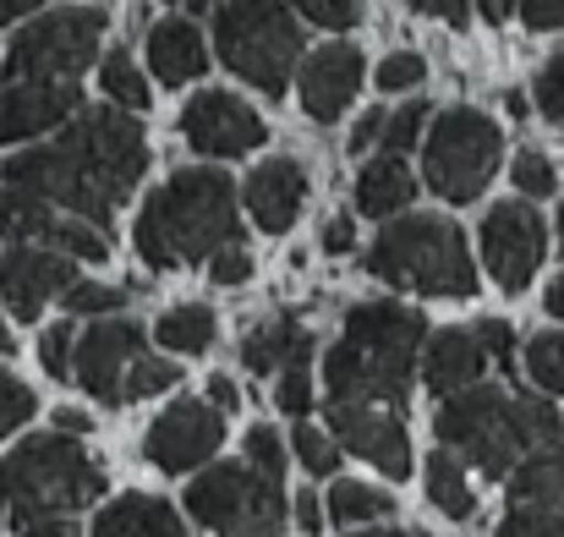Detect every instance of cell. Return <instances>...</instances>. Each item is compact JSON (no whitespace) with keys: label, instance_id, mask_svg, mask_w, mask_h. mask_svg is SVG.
Segmentation results:
<instances>
[{"label":"cell","instance_id":"6da1fadb","mask_svg":"<svg viewBox=\"0 0 564 537\" xmlns=\"http://www.w3.org/2000/svg\"><path fill=\"white\" fill-rule=\"evenodd\" d=\"M143 171H149L143 127L127 110H83L55 143L11 154L0 165V181L105 230L143 181Z\"/></svg>","mask_w":564,"mask_h":537},{"label":"cell","instance_id":"7a4b0ae2","mask_svg":"<svg viewBox=\"0 0 564 537\" xmlns=\"http://www.w3.org/2000/svg\"><path fill=\"white\" fill-rule=\"evenodd\" d=\"M422 346H427V324L416 308L400 302H357L346 313L340 341L324 357V389L329 400L346 406H400L411 395V378L422 367Z\"/></svg>","mask_w":564,"mask_h":537},{"label":"cell","instance_id":"3957f363","mask_svg":"<svg viewBox=\"0 0 564 537\" xmlns=\"http://www.w3.org/2000/svg\"><path fill=\"white\" fill-rule=\"evenodd\" d=\"M433 433L444 450L471 461L482 477H516V466L549 444L564 439V411L538 395H510V389H460L438 406Z\"/></svg>","mask_w":564,"mask_h":537},{"label":"cell","instance_id":"277c9868","mask_svg":"<svg viewBox=\"0 0 564 537\" xmlns=\"http://www.w3.org/2000/svg\"><path fill=\"white\" fill-rule=\"evenodd\" d=\"M138 258L149 269H187L208 264L214 253L241 241L236 225V181L225 171H176L165 186L149 192V203L138 208Z\"/></svg>","mask_w":564,"mask_h":537},{"label":"cell","instance_id":"5b68a950","mask_svg":"<svg viewBox=\"0 0 564 537\" xmlns=\"http://www.w3.org/2000/svg\"><path fill=\"white\" fill-rule=\"evenodd\" d=\"M105 494V466L72 433H33L0 466V527H39L88 511Z\"/></svg>","mask_w":564,"mask_h":537},{"label":"cell","instance_id":"8992f818","mask_svg":"<svg viewBox=\"0 0 564 537\" xmlns=\"http://www.w3.org/2000/svg\"><path fill=\"white\" fill-rule=\"evenodd\" d=\"M368 275L383 286L416 291V297H471L477 264L466 253V236L444 214H400L378 230L368 253Z\"/></svg>","mask_w":564,"mask_h":537},{"label":"cell","instance_id":"52a82bcc","mask_svg":"<svg viewBox=\"0 0 564 537\" xmlns=\"http://www.w3.org/2000/svg\"><path fill=\"white\" fill-rule=\"evenodd\" d=\"M214 44L219 61L269 99H280L291 88V72L302 66V28L285 0H219Z\"/></svg>","mask_w":564,"mask_h":537},{"label":"cell","instance_id":"ba28073f","mask_svg":"<svg viewBox=\"0 0 564 537\" xmlns=\"http://www.w3.org/2000/svg\"><path fill=\"white\" fill-rule=\"evenodd\" d=\"M499 160H505V132H499L494 116H482L471 105L433 116V127L422 138V181L449 203L482 197V186L494 181Z\"/></svg>","mask_w":564,"mask_h":537},{"label":"cell","instance_id":"9c48e42d","mask_svg":"<svg viewBox=\"0 0 564 537\" xmlns=\"http://www.w3.org/2000/svg\"><path fill=\"white\" fill-rule=\"evenodd\" d=\"M105 39V11L99 6H72V11H50L39 22H28L6 61H0V83H72L77 72L94 66V50Z\"/></svg>","mask_w":564,"mask_h":537},{"label":"cell","instance_id":"30bf717a","mask_svg":"<svg viewBox=\"0 0 564 537\" xmlns=\"http://www.w3.org/2000/svg\"><path fill=\"white\" fill-rule=\"evenodd\" d=\"M187 516L219 537H280L285 533V488L252 472L247 461L236 466H208L187 488Z\"/></svg>","mask_w":564,"mask_h":537},{"label":"cell","instance_id":"8fae6325","mask_svg":"<svg viewBox=\"0 0 564 537\" xmlns=\"http://www.w3.org/2000/svg\"><path fill=\"white\" fill-rule=\"evenodd\" d=\"M543 253H549V225H543V214L527 197H510V203L488 208V219H482V258H488V275L505 291H527L538 264H543Z\"/></svg>","mask_w":564,"mask_h":537},{"label":"cell","instance_id":"7c38bea8","mask_svg":"<svg viewBox=\"0 0 564 537\" xmlns=\"http://www.w3.org/2000/svg\"><path fill=\"white\" fill-rule=\"evenodd\" d=\"M143 357V330L132 319H99L77 335V357L72 378L99 400V406H121L127 400V373Z\"/></svg>","mask_w":564,"mask_h":537},{"label":"cell","instance_id":"4fadbf2b","mask_svg":"<svg viewBox=\"0 0 564 537\" xmlns=\"http://www.w3.org/2000/svg\"><path fill=\"white\" fill-rule=\"evenodd\" d=\"M182 132H187L192 149L208 154V160L252 154V149L269 138L263 116H258L247 99L225 94V88H203L197 99H187V110H182Z\"/></svg>","mask_w":564,"mask_h":537},{"label":"cell","instance_id":"5bb4252c","mask_svg":"<svg viewBox=\"0 0 564 537\" xmlns=\"http://www.w3.org/2000/svg\"><path fill=\"white\" fill-rule=\"evenodd\" d=\"M329 433L340 450L362 455L368 466H378L383 477L405 483L411 472V439H405V411H389V406H346V400H329Z\"/></svg>","mask_w":564,"mask_h":537},{"label":"cell","instance_id":"9a60e30c","mask_svg":"<svg viewBox=\"0 0 564 537\" xmlns=\"http://www.w3.org/2000/svg\"><path fill=\"white\" fill-rule=\"evenodd\" d=\"M219 444H225V411L208 406V400H182V406H171V411L149 428L143 455H149L160 472L182 477V472H197L203 461H214Z\"/></svg>","mask_w":564,"mask_h":537},{"label":"cell","instance_id":"2e32d148","mask_svg":"<svg viewBox=\"0 0 564 537\" xmlns=\"http://www.w3.org/2000/svg\"><path fill=\"white\" fill-rule=\"evenodd\" d=\"M77 264L55 247H6L0 253V302L11 319H39L50 297H66L77 286Z\"/></svg>","mask_w":564,"mask_h":537},{"label":"cell","instance_id":"e0dca14e","mask_svg":"<svg viewBox=\"0 0 564 537\" xmlns=\"http://www.w3.org/2000/svg\"><path fill=\"white\" fill-rule=\"evenodd\" d=\"M83 110L77 83H6L0 88V143H28Z\"/></svg>","mask_w":564,"mask_h":537},{"label":"cell","instance_id":"ac0fdd59","mask_svg":"<svg viewBox=\"0 0 564 537\" xmlns=\"http://www.w3.org/2000/svg\"><path fill=\"white\" fill-rule=\"evenodd\" d=\"M362 88V50L357 44H324L302 61V110L329 127L346 116V105Z\"/></svg>","mask_w":564,"mask_h":537},{"label":"cell","instance_id":"d6986e66","mask_svg":"<svg viewBox=\"0 0 564 537\" xmlns=\"http://www.w3.org/2000/svg\"><path fill=\"white\" fill-rule=\"evenodd\" d=\"M241 197H247V214L258 219V230H291L307 203V171L296 160H263L241 181Z\"/></svg>","mask_w":564,"mask_h":537},{"label":"cell","instance_id":"ffe728a7","mask_svg":"<svg viewBox=\"0 0 564 537\" xmlns=\"http://www.w3.org/2000/svg\"><path fill=\"white\" fill-rule=\"evenodd\" d=\"M482 367H488V352H482L477 330H438L422 346V378L438 400H449L460 389H477Z\"/></svg>","mask_w":564,"mask_h":537},{"label":"cell","instance_id":"44dd1931","mask_svg":"<svg viewBox=\"0 0 564 537\" xmlns=\"http://www.w3.org/2000/svg\"><path fill=\"white\" fill-rule=\"evenodd\" d=\"M149 66H154V77L171 83V88L197 83V77L208 72V44H203V33L192 28L187 17H165V22H154V33H149Z\"/></svg>","mask_w":564,"mask_h":537},{"label":"cell","instance_id":"7402d4cb","mask_svg":"<svg viewBox=\"0 0 564 537\" xmlns=\"http://www.w3.org/2000/svg\"><path fill=\"white\" fill-rule=\"evenodd\" d=\"M88 537H187V533H182V516L165 500H154V494H121V500H110L94 516V533Z\"/></svg>","mask_w":564,"mask_h":537},{"label":"cell","instance_id":"603a6c76","mask_svg":"<svg viewBox=\"0 0 564 537\" xmlns=\"http://www.w3.org/2000/svg\"><path fill=\"white\" fill-rule=\"evenodd\" d=\"M241 362H247L252 373L307 367V362H313V335H307V324H296V319H269V324H258V330L241 341Z\"/></svg>","mask_w":564,"mask_h":537},{"label":"cell","instance_id":"cb8c5ba5","mask_svg":"<svg viewBox=\"0 0 564 537\" xmlns=\"http://www.w3.org/2000/svg\"><path fill=\"white\" fill-rule=\"evenodd\" d=\"M411 197H416V176H411V165L400 154H378L373 165H362V176H357V208L368 219H400Z\"/></svg>","mask_w":564,"mask_h":537},{"label":"cell","instance_id":"d4e9b609","mask_svg":"<svg viewBox=\"0 0 564 537\" xmlns=\"http://www.w3.org/2000/svg\"><path fill=\"white\" fill-rule=\"evenodd\" d=\"M510 500L532 505V511H560L564 516V444H549L538 455H527L510 477Z\"/></svg>","mask_w":564,"mask_h":537},{"label":"cell","instance_id":"484cf974","mask_svg":"<svg viewBox=\"0 0 564 537\" xmlns=\"http://www.w3.org/2000/svg\"><path fill=\"white\" fill-rule=\"evenodd\" d=\"M427 505L433 511H444L449 522H471L477 516V494H471V483H466V466H460V455L455 450H433L427 455Z\"/></svg>","mask_w":564,"mask_h":537},{"label":"cell","instance_id":"4316f807","mask_svg":"<svg viewBox=\"0 0 564 537\" xmlns=\"http://www.w3.org/2000/svg\"><path fill=\"white\" fill-rule=\"evenodd\" d=\"M61 208H50L44 197L22 192V186H0V236L11 247H28V241H44L55 230Z\"/></svg>","mask_w":564,"mask_h":537},{"label":"cell","instance_id":"83f0119b","mask_svg":"<svg viewBox=\"0 0 564 537\" xmlns=\"http://www.w3.org/2000/svg\"><path fill=\"white\" fill-rule=\"evenodd\" d=\"M214 335H219V324H214V308H203V302H182V308H171L160 319V346L165 352H182V357L208 352Z\"/></svg>","mask_w":564,"mask_h":537},{"label":"cell","instance_id":"f1b7e54d","mask_svg":"<svg viewBox=\"0 0 564 537\" xmlns=\"http://www.w3.org/2000/svg\"><path fill=\"white\" fill-rule=\"evenodd\" d=\"M394 516V494H383L373 483H335L329 488V522L335 527H368Z\"/></svg>","mask_w":564,"mask_h":537},{"label":"cell","instance_id":"f546056e","mask_svg":"<svg viewBox=\"0 0 564 537\" xmlns=\"http://www.w3.org/2000/svg\"><path fill=\"white\" fill-rule=\"evenodd\" d=\"M99 83H105V94L116 99V110H127V116H143V110H149V83H143V72H138V61H132L127 50H110V55H105Z\"/></svg>","mask_w":564,"mask_h":537},{"label":"cell","instance_id":"4dcf8cb0","mask_svg":"<svg viewBox=\"0 0 564 537\" xmlns=\"http://www.w3.org/2000/svg\"><path fill=\"white\" fill-rule=\"evenodd\" d=\"M44 247L66 253L72 264H105V258H110L105 230H99V225H88V219H72V214H61V219H55V230L44 236Z\"/></svg>","mask_w":564,"mask_h":537},{"label":"cell","instance_id":"1f68e13d","mask_svg":"<svg viewBox=\"0 0 564 537\" xmlns=\"http://www.w3.org/2000/svg\"><path fill=\"white\" fill-rule=\"evenodd\" d=\"M527 373H532L538 389L564 400V330H543V335L527 341Z\"/></svg>","mask_w":564,"mask_h":537},{"label":"cell","instance_id":"d6a6232c","mask_svg":"<svg viewBox=\"0 0 564 537\" xmlns=\"http://www.w3.org/2000/svg\"><path fill=\"white\" fill-rule=\"evenodd\" d=\"M291 450H296V461L313 472V477H335L340 472V444H335V433H324V428H313V422H296V433H291Z\"/></svg>","mask_w":564,"mask_h":537},{"label":"cell","instance_id":"836d02e7","mask_svg":"<svg viewBox=\"0 0 564 537\" xmlns=\"http://www.w3.org/2000/svg\"><path fill=\"white\" fill-rule=\"evenodd\" d=\"M61 302H66L72 319H110V313L127 308V291L121 286H99V280H77Z\"/></svg>","mask_w":564,"mask_h":537},{"label":"cell","instance_id":"e575fe53","mask_svg":"<svg viewBox=\"0 0 564 537\" xmlns=\"http://www.w3.org/2000/svg\"><path fill=\"white\" fill-rule=\"evenodd\" d=\"M422 127H427V105H422V99H411V105H400V110L383 121V138H378V149L405 160V149H416V143H422Z\"/></svg>","mask_w":564,"mask_h":537},{"label":"cell","instance_id":"d590c367","mask_svg":"<svg viewBox=\"0 0 564 537\" xmlns=\"http://www.w3.org/2000/svg\"><path fill=\"white\" fill-rule=\"evenodd\" d=\"M176 378H182V362H171V357H138V362H132V373H127V400L165 395Z\"/></svg>","mask_w":564,"mask_h":537},{"label":"cell","instance_id":"8d00e7d4","mask_svg":"<svg viewBox=\"0 0 564 537\" xmlns=\"http://www.w3.org/2000/svg\"><path fill=\"white\" fill-rule=\"evenodd\" d=\"M247 466L263 472L269 483H285V444H280V433L269 422L247 428Z\"/></svg>","mask_w":564,"mask_h":537},{"label":"cell","instance_id":"74e56055","mask_svg":"<svg viewBox=\"0 0 564 537\" xmlns=\"http://www.w3.org/2000/svg\"><path fill=\"white\" fill-rule=\"evenodd\" d=\"M72 357H77V324L61 319L39 335V362H44L50 378H72Z\"/></svg>","mask_w":564,"mask_h":537},{"label":"cell","instance_id":"f35d334b","mask_svg":"<svg viewBox=\"0 0 564 537\" xmlns=\"http://www.w3.org/2000/svg\"><path fill=\"white\" fill-rule=\"evenodd\" d=\"M510 181L521 186V197H554V186H560V176H554V160H549V154H538V149H521V154H516Z\"/></svg>","mask_w":564,"mask_h":537},{"label":"cell","instance_id":"ab89813d","mask_svg":"<svg viewBox=\"0 0 564 537\" xmlns=\"http://www.w3.org/2000/svg\"><path fill=\"white\" fill-rule=\"evenodd\" d=\"M291 11H302L307 22H318V28H329V33H346V28H357L362 22V0H285Z\"/></svg>","mask_w":564,"mask_h":537},{"label":"cell","instance_id":"60d3db41","mask_svg":"<svg viewBox=\"0 0 564 537\" xmlns=\"http://www.w3.org/2000/svg\"><path fill=\"white\" fill-rule=\"evenodd\" d=\"M422 77H427V61H422L416 50H394V55H383V66H378V88H383V94L422 88Z\"/></svg>","mask_w":564,"mask_h":537},{"label":"cell","instance_id":"b9f144b4","mask_svg":"<svg viewBox=\"0 0 564 537\" xmlns=\"http://www.w3.org/2000/svg\"><path fill=\"white\" fill-rule=\"evenodd\" d=\"M494 537H564V516L560 511H532V505H516L505 522H499V533Z\"/></svg>","mask_w":564,"mask_h":537},{"label":"cell","instance_id":"7bdbcfd3","mask_svg":"<svg viewBox=\"0 0 564 537\" xmlns=\"http://www.w3.org/2000/svg\"><path fill=\"white\" fill-rule=\"evenodd\" d=\"M28 417H33V389L0 367V439H6L11 428H22Z\"/></svg>","mask_w":564,"mask_h":537},{"label":"cell","instance_id":"ee69618b","mask_svg":"<svg viewBox=\"0 0 564 537\" xmlns=\"http://www.w3.org/2000/svg\"><path fill=\"white\" fill-rule=\"evenodd\" d=\"M274 400H280V411H291V417H307V406H313V373H307V367H291V373H280V384H274Z\"/></svg>","mask_w":564,"mask_h":537},{"label":"cell","instance_id":"f6af8a7d","mask_svg":"<svg viewBox=\"0 0 564 537\" xmlns=\"http://www.w3.org/2000/svg\"><path fill=\"white\" fill-rule=\"evenodd\" d=\"M538 110L549 121H564V55H554L543 72H538Z\"/></svg>","mask_w":564,"mask_h":537},{"label":"cell","instance_id":"bcb514c9","mask_svg":"<svg viewBox=\"0 0 564 537\" xmlns=\"http://www.w3.org/2000/svg\"><path fill=\"white\" fill-rule=\"evenodd\" d=\"M208 275H214L219 286H247V280H252V253L236 241V247H225V253L208 258Z\"/></svg>","mask_w":564,"mask_h":537},{"label":"cell","instance_id":"7dc6e473","mask_svg":"<svg viewBox=\"0 0 564 537\" xmlns=\"http://www.w3.org/2000/svg\"><path fill=\"white\" fill-rule=\"evenodd\" d=\"M477 341H482L488 362H505V367H510V357H516V335H510L505 319H482V324H477Z\"/></svg>","mask_w":564,"mask_h":537},{"label":"cell","instance_id":"c3c4849f","mask_svg":"<svg viewBox=\"0 0 564 537\" xmlns=\"http://www.w3.org/2000/svg\"><path fill=\"white\" fill-rule=\"evenodd\" d=\"M516 17L527 28H538V33H554V28H564V0H521Z\"/></svg>","mask_w":564,"mask_h":537},{"label":"cell","instance_id":"681fc988","mask_svg":"<svg viewBox=\"0 0 564 537\" xmlns=\"http://www.w3.org/2000/svg\"><path fill=\"white\" fill-rule=\"evenodd\" d=\"M405 6L422 17H444L449 28H466V17H471V0H405Z\"/></svg>","mask_w":564,"mask_h":537},{"label":"cell","instance_id":"f907efd6","mask_svg":"<svg viewBox=\"0 0 564 537\" xmlns=\"http://www.w3.org/2000/svg\"><path fill=\"white\" fill-rule=\"evenodd\" d=\"M383 121H389V110H368L357 127H351V154H362V149H373L378 138H383Z\"/></svg>","mask_w":564,"mask_h":537},{"label":"cell","instance_id":"816d5d0a","mask_svg":"<svg viewBox=\"0 0 564 537\" xmlns=\"http://www.w3.org/2000/svg\"><path fill=\"white\" fill-rule=\"evenodd\" d=\"M291 516H296V527H302L307 537H318V527H324V505H318V494H313V488L296 494V511H291Z\"/></svg>","mask_w":564,"mask_h":537},{"label":"cell","instance_id":"f5cc1de1","mask_svg":"<svg viewBox=\"0 0 564 537\" xmlns=\"http://www.w3.org/2000/svg\"><path fill=\"white\" fill-rule=\"evenodd\" d=\"M351 247H357L351 219H346V214H340V219H329V225H324V253H335V258H340V253H351Z\"/></svg>","mask_w":564,"mask_h":537},{"label":"cell","instance_id":"db71d44e","mask_svg":"<svg viewBox=\"0 0 564 537\" xmlns=\"http://www.w3.org/2000/svg\"><path fill=\"white\" fill-rule=\"evenodd\" d=\"M208 406H219V411L230 417V411L241 406V389H236V378H225V373H214V378H208Z\"/></svg>","mask_w":564,"mask_h":537},{"label":"cell","instance_id":"11a10c76","mask_svg":"<svg viewBox=\"0 0 564 537\" xmlns=\"http://www.w3.org/2000/svg\"><path fill=\"white\" fill-rule=\"evenodd\" d=\"M88 428H94V422H88L83 411H55V433H72V439H77V433H88Z\"/></svg>","mask_w":564,"mask_h":537},{"label":"cell","instance_id":"9f6ffc18","mask_svg":"<svg viewBox=\"0 0 564 537\" xmlns=\"http://www.w3.org/2000/svg\"><path fill=\"white\" fill-rule=\"evenodd\" d=\"M39 6H50V0H0V28L17 22V17H28V11H39Z\"/></svg>","mask_w":564,"mask_h":537},{"label":"cell","instance_id":"6f0895ef","mask_svg":"<svg viewBox=\"0 0 564 537\" xmlns=\"http://www.w3.org/2000/svg\"><path fill=\"white\" fill-rule=\"evenodd\" d=\"M22 537H83L72 522H39V527H28Z\"/></svg>","mask_w":564,"mask_h":537},{"label":"cell","instance_id":"680465c9","mask_svg":"<svg viewBox=\"0 0 564 537\" xmlns=\"http://www.w3.org/2000/svg\"><path fill=\"white\" fill-rule=\"evenodd\" d=\"M482 11H488V22H505V17L521 11V0H482Z\"/></svg>","mask_w":564,"mask_h":537},{"label":"cell","instance_id":"91938a15","mask_svg":"<svg viewBox=\"0 0 564 537\" xmlns=\"http://www.w3.org/2000/svg\"><path fill=\"white\" fill-rule=\"evenodd\" d=\"M549 313H554V319H564V275L549 286Z\"/></svg>","mask_w":564,"mask_h":537},{"label":"cell","instance_id":"94428289","mask_svg":"<svg viewBox=\"0 0 564 537\" xmlns=\"http://www.w3.org/2000/svg\"><path fill=\"white\" fill-rule=\"evenodd\" d=\"M0 352L11 357V330H6V319H0Z\"/></svg>","mask_w":564,"mask_h":537},{"label":"cell","instance_id":"6125c7cd","mask_svg":"<svg viewBox=\"0 0 564 537\" xmlns=\"http://www.w3.org/2000/svg\"><path fill=\"white\" fill-rule=\"evenodd\" d=\"M357 537H405V533H394V527H378V533H357Z\"/></svg>","mask_w":564,"mask_h":537},{"label":"cell","instance_id":"be15d7a7","mask_svg":"<svg viewBox=\"0 0 564 537\" xmlns=\"http://www.w3.org/2000/svg\"><path fill=\"white\" fill-rule=\"evenodd\" d=\"M560 247H564V208H560Z\"/></svg>","mask_w":564,"mask_h":537},{"label":"cell","instance_id":"e7e4bbea","mask_svg":"<svg viewBox=\"0 0 564 537\" xmlns=\"http://www.w3.org/2000/svg\"><path fill=\"white\" fill-rule=\"evenodd\" d=\"M405 537H427V533H405Z\"/></svg>","mask_w":564,"mask_h":537}]
</instances>
